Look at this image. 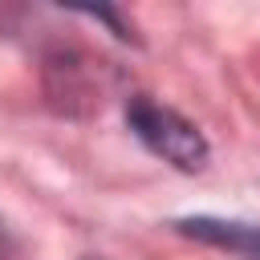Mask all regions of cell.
<instances>
[{
  "label": "cell",
  "instance_id": "obj_1",
  "mask_svg": "<svg viewBox=\"0 0 260 260\" xmlns=\"http://www.w3.org/2000/svg\"><path fill=\"white\" fill-rule=\"evenodd\" d=\"M126 118H130L134 134H138L154 154H162L167 162H175L179 171H199V167L207 162V142H203V134H199L187 118H179L175 110H167V106H158V102H150V98L138 93V98H130Z\"/></svg>",
  "mask_w": 260,
  "mask_h": 260
},
{
  "label": "cell",
  "instance_id": "obj_2",
  "mask_svg": "<svg viewBox=\"0 0 260 260\" xmlns=\"http://www.w3.org/2000/svg\"><path fill=\"white\" fill-rule=\"evenodd\" d=\"M191 236L199 240H211L219 248H232V252H244L248 260H260V228H248V223H219V219H191L183 223Z\"/></svg>",
  "mask_w": 260,
  "mask_h": 260
}]
</instances>
